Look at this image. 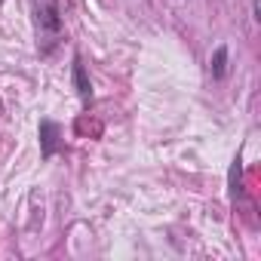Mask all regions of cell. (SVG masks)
Returning a JSON list of instances; mask_svg holds the SVG:
<instances>
[{
  "instance_id": "obj_1",
  "label": "cell",
  "mask_w": 261,
  "mask_h": 261,
  "mask_svg": "<svg viewBox=\"0 0 261 261\" xmlns=\"http://www.w3.org/2000/svg\"><path fill=\"white\" fill-rule=\"evenodd\" d=\"M34 22H37V43H40V56H49L53 46L62 37V16H59V4L56 0H43L34 4Z\"/></svg>"
},
{
  "instance_id": "obj_2",
  "label": "cell",
  "mask_w": 261,
  "mask_h": 261,
  "mask_svg": "<svg viewBox=\"0 0 261 261\" xmlns=\"http://www.w3.org/2000/svg\"><path fill=\"white\" fill-rule=\"evenodd\" d=\"M37 136H40V157L43 160H53L62 151V126L56 120L43 117L40 126H37Z\"/></svg>"
},
{
  "instance_id": "obj_3",
  "label": "cell",
  "mask_w": 261,
  "mask_h": 261,
  "mask_svg": "<svg viewBox=\"0 0 261 261\" xmlns=\"http://www.w3.org/2000/svg\"><path fill=\"white\" fill-rule=\"evenodd\" d=\"M71 77H74V89H77L80 101L89 105V101H92V83H89V74H86V65H83L80 56L71 59Z\"/></svg>"
},
{
  "instance_id": "obj_4",
  "label": "cell",
  "mask_w": 261,
  "mask_h": 261,
  "mask_svg": "<svg viewBox=\"0 0 261 261\" xmlns=\"http://www.w3.org/2000/svg\"><path fill=\"white\" fill-rule=\"evenodd\" d=\"M209 74H212V80H224L227 77V46L224 43L215 46V53L209 59Z\"/></svg>"
},
{
  "instance_id": "obj_5",
  "label": "cell",
  "mask_w": 261,
  "mask_h": 261,
  "mask_svg": "<svg viewBox=\"0 0 261 261\" xmlns=\"http://www.w3.org/2000/svg\"><path fill=\"white\" fill-rule=\"evenodd\" d=\"M227 185H230V194L237 197L240 194V157H233V163H230V172H227Z\"/></svg>"
},
{
  "instance_id": "obj_6",
  "label": "cell",
  "mask_w": 261,
  "mask_h": 261,
  "mask_svg": "<svg viewBox=\"0 0 261 261\" xmlns=\"http://www.w3.org/2000/svg\"><path fill=\"white\" fill-rule=\"evenodd\" d=\"M252 19L261 22V0H252Z\"/></svg>"
}]
</instances>
